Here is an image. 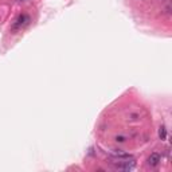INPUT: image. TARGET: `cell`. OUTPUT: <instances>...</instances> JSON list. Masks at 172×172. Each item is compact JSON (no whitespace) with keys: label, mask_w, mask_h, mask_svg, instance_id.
I'll return each mask as SVG.
<instances>
[{"label":"cell","mask_w":172,"mask_h":172,"mask_svg":"<svg viewBox=\"0 0 172 172\" xmlns=\"http://www.w3.org/2000/svg\"><path fill=\"white\" fill-rule=\"evenodd\" d=\"M28 22H30V16L28 15H20L18 19H16V22L14 24V28H22L24 26H27Z\"/></svg>","instance_id":"1"},{"label":"cell","mask_w":172,"mask_h":172,"mask_svg":"<svg viewBox=\"0 0 172 172\" xmlns=\"http://www.w3.org/2000/svg\"><path fill=\"white\" fill-rule=\"evenodd\" d=\"M159 163H160V155H159L157 152L151 153V156L148 157V165L149 167H156V165H159Z\"/></svg>","instance_id":"2"},{"label":"cell","mask_w":172,"mask_h":172,"mask_svg":"<svg viewBox=\"0 0 172 172\" xmlns=\"http://www.w3.org/2000/svg\"><path fill=\"white\" fill-rule=\"evenodd\" d=\"M120 170H124V171H130L134 168V161L130 160V161H122V164L118 165Z\"/></svg>","instance_id":"3"},{"label":"cell","mask_w":172,"mask_h":172,"mask_svg":"<svg viewBox=\"0 0 172 172\" xmlns=\"http://www.w3.org/2000/svg\"><path fill=\"white\" fill-rule=\"evenodd\" d=\"M159 137H160L161 140H165L167 138V129H165L164 125H161L160 129H159Z\"/></svg>","instance_id":"4"}]
</instances>
